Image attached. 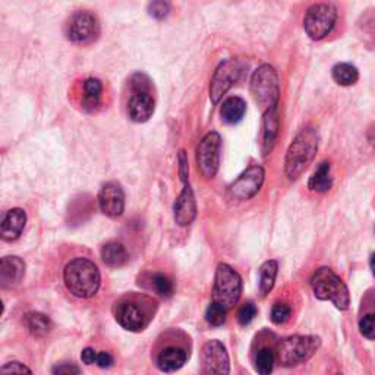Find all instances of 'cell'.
I'll list each match as a JSON object with an SVG mask.
<instances>
[{
	"label": "cell",
	"mask_w": 375,
	"mask_h": 375,
	"mask_svg": "<svg viewBox=\"0 0 375 375\" xmlns=\"http://www.w3.org/2000/svg\"><path fill=\"white\" fill-rule=\"evenodd\" d=\"M97 355H99V352L91 349V347H87V349H84L81 353V359L85 365H92V364L97 362Z\"/></svg>",
	"instance_id": "cell-38"
},
{
	"label": "cell",
	"mask_w": 375,
	"mask_h": 375,
	"mask_svg": "<svg viewBox=\"0 0 375 375\" xmlns=\"http://www.w3.org/2000/svg\"><path fill=\"white\" fill-rule=\"evenodd\" d=\"M226 317H227V310H226V308H223L222 305H219L216 302H211L208 305L207 311H206V319H207V323L210 326L219 327V326L224 324Z\"/></svg>",
	"instance_id": "cell-30"
},
{
	"label": "cell",
	"mask_w": 375,
	"mask_h": 375,
	"mask_svg": "<svg viewBox=\"0 0 375 375\" xmlns=\"http://www.w3.org/2000/svg\"><path fill=\"white\" fill-rule=\"evenodd\" d=\"M222 137L217 132H210L199 142L197 150V163L199 172L207 179H212L217 175L220 166Z\"/></svg>",
	"instance_id": "cell-9"
},
{
	"label": "cell",
	"mask_w": 375,
	"mask_h": 375,
	"mask_svg": "<svg viewBox=\"0 0 375 375\" xmlns=\"http://www.w3.org/2000/svg\"><path fill=\"white\" fill-rule=\"evenodd\" d=\"M116 321L128 331H140L147 326L145 312L133 301H124L115 308Z\"/></svg>",
	"instance_id": "cell-15"
},
{
	"label": "cell",
	"mask_w": 375,
	"mask_h": 375,
	"mask_svg": "<svg viewBox=\"0 0 375 375\" xmlns=\"http://www.w3.org/2000/svg\"><path fill=\"white\" fill-rule=\"evenodd\" d=\"M66 35L75 44H90L100 35L99 19L91 12H76L66 24Z\"/></svg>",
	"instance_id": "cell-10"
},
{
	"label": "cell",
	"mask_w": 375,
	"mask_h": 375,
	"mask_svg": "<svg viewBox=\"0 0 375 375\" xmlns=\"http://www.w3.org/2000/svg\"><path fill=\"white\" fill-rule=\"evenodd\" d=\"M99 206L103 214L109 217L122 216L125 210V194L117 182H107L99 194Z\"/></svg>",
	"instance_id": "cell-13"
},
{
	"label": "cell",
	"mask_w": 375,
	"mask_h": 375,
	"mask_svg": "<svg viewBox=\"0 0 375 375\" xmlns=\"http://www.w3.org/2000/svg\"><path fill=\"white\" fill-rule=\"evenodd\" d=\"M292 314V308L286 302L274 303L272 310V321L274 324H285Z\"/></svg>",
	"instance_id": "cell-31"
},
{
	"label": "cell",
	"mask_w": 375,
	"mask_h": 375,
	"mask_svg": "<svg viewBox=\"0 0 375 375\" xmlns=\"http://www.w3.org/2000/svg\"><path fill=\"white\" fill-rule=\"evenodd\" d=\"M247 68L248 63L242 59H229L219 66L210 84V99L214 104H217L224 94L242 78Z\"/></svg>",
	"instance_id": "cell-7"
},
{
	"label": "cell",
	"mask_w": 375,
	"mask_h": 375,
	"mask_svg": "<svg viewBox=\"0 0 375 375\" xmlns=\"http://www.w3.org/2000/svg\"><path fill=\"white\" fill-rule=\"evenodd\" d=\"M321 346L319 338L315 336H292L278 346L277 358L283 367H294L306 362L314 356Z\"/></svg>",
	"instance_id": "cell-6"
},
{
	"label": "cell",
	"mask_w": 375,
	"mask_h": 375,
	"mask_svg": "<svg viewBox=\"0 0 375 375\" xmlns=\"http://www.w3.org/2000/svg\"><path fill=\"white\" fill-rule=\"evenodd\" d=\"M338 19V9L331 3H317L306 10L303 28L311 40H323L327 37Z\"/></svg>",
	"instance_id": "cell-8"
},
{
	"label": "cell",
	"mask_w": 375,
	"mask_h": 375,
	"mask_svg": "<svg viewBox=\"0 0 375 375\" xmlns=\"http://www.w3.org/2000/svg\"><path fill=\"white\" fill-rule=\"evenodd\" d=\"M53 375H79V369L74 364L62 362L53 368Z\"/></svg>",
	"instance_id": "cell-36"
},
{
	"label": "cell",
	"mask_w": 375,
	"mask_h": 375,
	"mask_svg": "<svg viewBox=\"0 0 375 375\" xmlns=\"http://www.w3.org/2000/svg\"><path fill=\"white\" fill-rule=\"evenodd\" d=\"M311 286L315 298L319 301H330L340 311H346L351 305L349 289L344 281L328 267L315 272L311 278Z\"/></svg>",
	"instance_id": "cell-3"
},
{
	"label": "cell",
	"mask_w": 375,
	"mask_h": 375,
	"mask_svg": "<svg viewBox=\"0 0 375 375\" xmlns=\"http://www.w3.org/2000/svg\"><path fill=\"white\" fill-rule=\"evenodd\" d=\"M0 375H33V372L21 362H9L0 369Z\"/></svg>",
	"instance_id": "cell-34"
},
{
	"label": "cell",
	"mask_w": 375,
	"mask_h": 375,
	"mask_svg": "<svg viewBox=\"0 0 375 375\" xmlns=\"http://www.w3.org/2000/svg\"><path fill=\"white\" fill-rule=\"evenodd\" d=\"M318 150V133L314 128H303L292 141L286 153L285 170L289 179H298L312 163Z\"/></svg>",
	"instance_id": "cell-2"
},
{
	"label": "cell",
	"mask_w": 375,
	"mask_h": 375,
	"mask_svg": "<svg viewBox=\"0 0 375 375\" xmlns=\"http://www.w3.org/2000/svg\"><path fill=\"white\" fill-rule=\"evenodd\" d=\"M65 285L76 298H91L100 289L101 276L97 265L87 258H75L66 264L63 272Z\"/></svg>",
	"instance_id": "cell-1"
},
{
	"label": "cell",
	"mask_w": 375,
	"mask_h": 375,
	"mask_svg": "<svg viewBox=\"0 0 375 375\" xmlns=\"http://www.w3.org/2000/svg\"><path fill=\"white\" fill-rule=\"evenodd\" d=\"M274 364H276V356L274 352L269 347H264L256 358V369L260 375H270L274 369Z\"/></svg>",
	"instance_id": "cell-28"
},
{
	"label": "cell",
	"mask_w": 375,
	"mask_h": 375,
	"mask_svg": "<svg viewBox=\"0 0 375 375\" xmlns=\"http://www.w3.org/2000/svg\"><path fill=\"white\" fill-rule=\"evenodd\" d=\"M25 274V262L19 257H5L0 262V285L3 289L17 286Z\"/></svg>",
	"instance_id": "cell-17"
},
{
	"label": "cell",
	"mask_w": 375,
	"mask_h": 375,
	"mask_svg": "<svg viewBox=\"0 0 375 375\" xmlns=\"http://www.w3.org/2000/svg\"><path fill=\"white\" fill-rule=\"evenodd\" d=\"M128 258L129 256L126 248L119 242H107L101 248V260L109 267H115V269L122 267L128 262Z\"/></svg>",
	"instance_id": "cell-23"
},
{
	"label": "cell",
	"mask_w": 375,
	"mask_h": 375,
	"mask_svg": "<svg viewBox=\"0 0 375 375\" xmlns=\"http://www.w3.org/2000/svg\"><path fill=\"white\" fill-rule=\"evenodd\" d=\"M188 359L186 352L182 347L176 346H169L158 353L157 358V365L163 372H173L181 369Z\"/></svg>",
	"instance_id": "cell-19"
},
{
	"label": "cell",
	"mask_w": 375,
	"mask_h": 375,
	"mask_svg": "<svg viewBox=\"0 0 375 375\" xmlns=\"http://www.w3.org/2000/svg\"><path fill=\"white\" fill-rule=\"evenodd\" d=\"M277 135H278V116H277V109H273L264 115V120H262L261 149H262L264 156L270 154L272 150L274 149Z\"/></svg>",
	"instance_id": "cell-20"
},
{
	"label": "cell",
	"mask_w": 375,
	"mask_h": 375,
	"mask_svg": "<svg viewBox=\"0 0 375 375\" xmlns=\"http://www.w3.org/2000/svg\"><path fill=\"white\" fill-rule=\"evenodd\" d=\"M359 330L364 338L375 340V314H367L359 321Z\"/></svg>",
	"instance_id": "cell-33"
},
{
	"label": "cell",
	"mask_w": 375,
	"mask_h": 375,
	"mask_svg": "<svg viewBox=\"0 0 375 375\" xmlns=\"http://www.w3.org/2000/svg\"><path fill=\"white\" fill-rule=\"evenodd\" d=\"M264 178L265 173L261 166H251L229 186V195L238 201L251 199L261 190Z\"/></svg>",
	"instance_id": "cell-12"
},
{
	"label": "cell",
	"mask_w": 375,
	"mask_h": 375,
	"mask_svg": "<svg viewBox=\"0 0 375 375\" xmlns=\"http://www.w3.org/2000/svg\"><path fill=\"white\" fill-rule=\"evenodd\" d=\"M333 79L342 87L355 85L359 79V72L351 63H339L333 68Z\"/></svg>",
	"instance_id": "cell-25"
},
{
	"label": "cell",
	"mask_w": 375,
	"mask_h": 375,
	"mask_svg": "<svg viewBox=\"0 0 375 375\" xmlns=\"http://www.w3.org/2000/svg\"><path fill=\"white\" fill-rule=\"evenodd\" d=\"M277 270H278V264L274 260L265 261L261 265V270H260V292H261L262 297L269 294L272 292V289L274 288Z\"/></svg>",
	"instance_id": "cell-26"
},
{
	"label": "cell",
	"mask_w": 375,
	"mask_h": 375,
	"mask_svg": "<svg viewBox=\"0 0 375 375\" xmlns=\"http://www.w3.org/2000/svg\"><path fill=\"white\" fill-rule=\"evenodd\" d=\"M26 223V214L22 208H12L9 210L3 219L2 224H0V235H2V239L5 240H17Z\"/></svg>",
	"instance_id": "cell-18"
},
{
	"label": "cell",
	"mask_w": 375,
	"mask_h": 375,
	"mask_svg": "<svg viewBox=\"0 0 375 375\" xmlns=\"http://www.w3.org/2000/svg\"><path fill=\"white\" fill-rule=\"evenodd\" d=\"M151 288L163 298H170L173 294V290H175V286H173V281L162 273L153 274L151 277Z\"/></svg>",
	"instance_id": "cell-29"
},
{
	"label": "cell",
	"mask_w": 375,
	"mask_h": 375,
	"mask_svg": "<svg viewBox=\"0 0 375 375\" xmlns=\"http://www.w3.org/2000/svg\"><path fill=\"white\" fill-rule=\"evenodd\" d=\"M201 368H203V375H229V353L222 342L210 340L203 346Z\"/></svg>",
	"instance_id": "cell-11"
},
{
	"label": "cell",
	"mask_w": 375,
	"mask_h": 375,
	"mask_svg": "<svg viewBox=\"0 0 375 375\" xmlns=\"http://www.w3.org/2000/svg\"><path fill=\"white\" fill-rule=\"evenodd\" d=\"M154 113V100L145 90H135L128 101V115L131 120L144 124Z\"/></svg>",
	"instance_id": "cell-16"
},
{
	"label": "cell",
	"mask_w": 375,
	"mask_h": 375,
	"mask_svg": "<svg viewBox=\"0 0 375 375\" xmlns=\"http://www.w3.org/2000/svg\"><path fill=\"white\" fill-rule=\"evenodd\" d=\"M24 324L34 336H44L51 330V321L42 312H30L24 317Z\"/></svg>",
	"instance_id": "cell-24"
},
{
	"label": "cell",
	"mask_w": 375,
	"mask_h": 375,
	"mask_svg": "<svg viewBox=\"0 0 375 375\" xmlns=\"http://www.w3.org/2000/svg\"><path fill=\"white\" fill-rule=\"evenodd\" d=\"M256 317H257V306L253 305L252 302H247L239 308L238 321L242 326H248Z\"/></svg>",
	"instance_id": "cell-32"
},
{
	"label": "cell",
	"mask_w": 375,
	"mask_h": 375,
	"mask_svg": "<svg viewBox=\"0 0 375 375\" xmlns=\"http://www.w3.org/2000/svg\"><path fill=\"white\" fill-rule=\"evenodd\" d=\"M251 92L262 115L277 109V101L280 96V84L277 71L272 65H261L260 68L252 74L251 78Z\"/></svg>",
	"instance_id": "cell-4"
},
{
	"label": "cell",
	"mask_w": 375,
	"mask_h": 375,
	"mask_svg": "<svg viewBox=\"0 0 375 375\" xmlns=\"http://www.w3.org/2000/svg\"><path fill=\"white\" fill-rule=\"evenodd\" d=\"M247 112V104L242 99L239 97H229L223 101V106L220 109L222 119L226 124H238L244 119Z\"/></svg>",
	"instance_id": "cell-21"
},
{
	"label": "cell",
	"mask_w": 375,
	"mask_h": 375,
	"mask_svg": "<svg viewBox=\"0 0 375 375\" xmlns=\"http://www.w3.org/2000/svg\"><path fill=\"white\" fill-rule=\"evenodd\" d=\"M183 182V190L179 194V197L175 201V206H173V217L175 222L181 227L190 226L195 217H197V201L192 188L190 185V179L182 181Z\"/></svg>",
	"instance_id": "cell-14"
},
{
	"label": "cell",
	"mask_w": 375,
	"mask_h": 375,
	"mask_svg": "<svg viewBox=\"0 0 375 375\" xmlns=\"http://www.w3.org/2000/svg\"><path fill=\"white\" fill-rule=\"evenodd\" d=\"M84 106L87 109H94L100 104L101 94H103V84L97 78H88L84 81Z\"/></svg>",
	"instance_id": "cell-27"
},
{
	"label": "cell",
	"mask_w": 375,
	"mask_h": 375,
	"mask_svg": "<svg viewBox=\"0 0 375 375\" xmlns=\"http://www.w3.org/2000/svg\"><path fill=\"white\" fill-rule=\"evenodd\" d=\"M240 293H242V278L231 265L219 264L214 277L212 302L229 311L239 302Z\"/></svg>",
	"instance_id": "cell-5"
},
{
	"label": "cell",
	"mask_w": 375,
	"mask_h": 375,
	"mask_svg": "<svg viewBox=\"0 0 375 375\" xmlns=\"http://www.w3.org/2000/svg\"><path fill=\"white\" fill-rule=\"evenodd\" d=\"M170 12V5L167 2H153L149 5V13L156 19H165Z\"/></svg>",
	"instance_id": "cell-35"
},
{
	"label": "cell",
	"mask_w": 375,
	"mask_h": 375,
	"mask_svg": "<svg viewBox=\"0 0 375 375\" xmlns=\"http://www.w3.org/2000/svg\"><path fill=\"white\" fill-rule=\"evenodd\" d=\"M113 362H115V359L109 352H99L96 364L100 368H110L113 365Z\"/></svg>",
	"instance_id": "cell-37"
},
{
	"label": "cell",
	"mask_w": 375,
	"mask_h": 375,
	"mask_svg": "<svg viewBox=\"0 0 375 375\" xmlns=\"http://www.w3.org/2000/svg\"><path fill=\"white\" fill-rule=\"evenodd\" d=\"M333 186V178H331V166L327 162L319 163L315 172L312 173V176L308 182V188L314 192H327L330 191V188Z\"/></svg>",
	"instance_id": "cell-22"
},
{
	"label": "cell",
	"mask_w": 375,
	"mask_h": 375,
	"mask_svg": "<svg viewBox=\"0 0 375 375\" xmlns=\"http://www.w3.org/2000/svg\"><path fill=\"white\" fill-rule=\"evenodd\" d=\"M369 141H371V144L375 147V129H372L371 133H369Z\"/></svg>",
	"instance_id": "cell-40"
},
{
	"label": "cell",
	"mask_w": 375,
	"mask_h": 375,
	"mask_svg": "<svg viewBox=\"0 0 375 375\" xmlns=\"http://www.w3.org/2000/svg\"><path fill=\"white\" fill-rule=\"evenodd\" d=\"M371 270H372V274L375 277V253L371 257Z\"/></svg>",
	"instance_id": "cell-39"
}]
</instances>
